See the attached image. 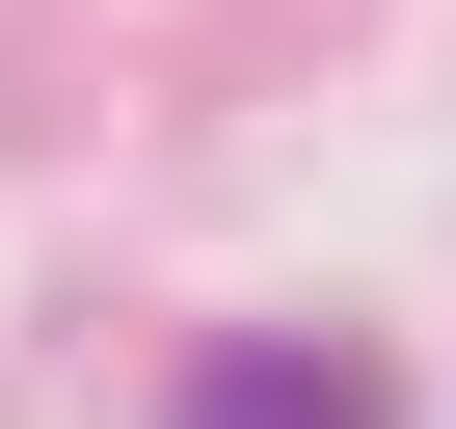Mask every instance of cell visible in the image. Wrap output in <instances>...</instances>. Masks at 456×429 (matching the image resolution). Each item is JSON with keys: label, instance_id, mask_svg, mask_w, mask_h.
I'll use <instances>...</instances> for the list:
<instances>
[{"label": "cell", "instance_id": "cell-1", "mask_svg": "<svg viewBox=\"0 0 456 429\" xmlns=\"http://www.w3.org/2000/svg\"><path fill=\"white\" fill-rule=\"evenodd\" d=\"M188 429H403L349 322H242V349H188Z\"/></svg>", "mask_w": 456, "mask_h": 429}]
</instances>
